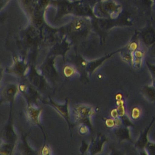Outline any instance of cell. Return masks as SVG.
<instances>
[{
  "instance_id": "cell-3",
  "label": "cell",
  "mask_w": 155,
  "mask_h": 155,
  "mask_svg": "<svg viewBox=\"0 0 155 155\" xmlns=\"http://www.w3.org/2000/svg\"><path fill=\"white\" fill-rule=\"evenodd\" d=\"M65 73L67 76H70L73 73V71L71 68L67 67L65 69Z\"/></svg>"
},
{
  "instance_id": "cell-2",
  "label": "cell",
  "mask_w": 155,
  "mask_h": 155,
  "mask_svg": "<svg viewBox=\"0 0 155 155\" xmlns=\"http://www.w3.org/2000/svg\"><path fill=\"white\" fill-rule=\"evenodd\" d=\"M83 21H78L76 22L74 26V30L76 31L80 30V29H81L83 28V25H84V23Z\"/></svg>"
},
{
  "instance_id": "cell-1",
  "label": "cell",
  "mask_w": 155,
  "mask_h": 155,
  "mask_svg": "<svg viewBox=\"0 0 155 155\" xmlns=\"http://www.w3.org/2000/svg\"><path fill=\"white\" fill-rule=\"evenodd\" d=\"M144 41L147 44H151L155 41V34L152 30H148L143 34Z\"/></svg>"
}]
</instances>
